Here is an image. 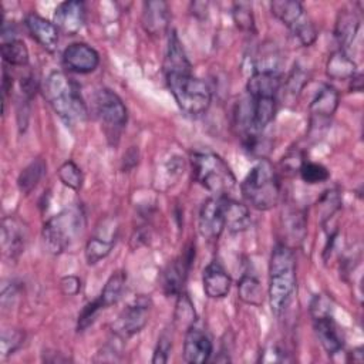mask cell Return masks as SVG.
Segmentation results:
<instances>
[{
  "label": "cell",
  "instance_id": "15",
  "mask_svg": "<svg viewBox=\"0 0 364 364\" xmlns=\"http://www.w3.org/2000/svg\"><path fill=\"white\" fill-rule=\"evenodd\" d=\"M26 243V235H24V228L21 223L11 216H7L1 220V250L3 255L14 260L17 259Z\"/></svg>",
  "mask_w": 364,
  "mask_h": 364
},
{
  "label": "cell",
  "instance_id": "10",
  "mask_svg": "<svg viewBox=\"0 0 364 364\" xmlns=\"http://www.w3.org/2000/svg\"><path fill=\"white\" fill-rule=\"evenodd\" d=\"M63 63L73 73L88 74L98 67L100 55L85 43H73L64 50Z\"/></svg>",
  "mask_w": 364,
  "mask_h": 364
},
{
  "label": "cell",
  "instance_id": "42",
  "mask_svg": "<svg viewBox=\"0 0 364 364\" xmlns=\"http://www.w3.org/2000/svg\"><path fill=\"white\" fill-rule=\"evenodd\" d=\"M11 85H13V78L11 75H9L7 70L4 68L3 70V98H6L7 92L11 90Z\"/></svg>",
  "mask_w": 364,
  "mask_h": 364
},
{
  "label": "cell",
  "instance_id": "13",
  "mask_svg": "<svg viewBox=\"0 0 364 364\" xmlns=\"http://www.w3.org/2000/svg\"><path fill=\"white\" fill-rule=\"evenodd\" d=\"M192 256L193 249H188L165 269L162 276V287L168 296H178L182 291L192 263Z\"/></svg>",
  "mask_w": 364,
  "mask_h": 364
},
{
  "label": "cell",
  "instance_id": "28",
  "mask_svg": "<svg viewBox=\"0 0 364 364\" xmlns=\"http://www.w3.org/2000/svg\"><path fill=\"white\" fill-rule=\"evenodd\" d=\"M1 57L3 61L10 65L23 67L28 64V50L26 44L18 38L1 43Z\"/></svg>",
  "mask_w": 364,
  "mask_h": 364
},
{
  "label": "cell",
  "instance_id": "36",
  "mask_svg": "<svg viewBox=\"0 0 364 364\" xmlns=\"http://www.w3.org/2000/svg\"><path fill=\"white\" fill-rule=\"evenodd\" d=\"M24 343V333L20 330L14 328H6L1 331V338H0V348H1V355L7 357L13 354L21 344Z\"/></svg>",
  "mask_w": 364,
  "mask_h": 364
},
{
  "label": "cell",
  "instance_id": "38",
  "mask_svg": "<svg viewBox=\"0 0 364 364\" xmlns=\"http://www.w3.org/2000/svg\"><path fill=\"white\" fill-rule=\"evenodd\" d=\"M306 82H307V74L300 67H294L286 80V90L289 94L297 95Z\"/></svg>",
  "mask_w": 364,
  "mask_h": 364
},
{
  "label": "cell",
  "instance_id": "24",
  "mask_svg": "<svg viewBox=\"0 0 364 364\" xmlns=\"http://www.w3.org/2000/svg\"><path fill=\"white\" fill-rule=\"evenodd\" d=\"M223 210H225V228L229 232L236 233L245 230L250 223L249 210L245 205L223 196Z\"/></svg>",
  "mask_w": 364,
  "mask_h": 364
},
{
  "label": "cell",
  "instance_id": "26",
  "mask_svg": "<svg viewBox=\"0 0 364 364\" xmlns=\"http://www.w3.org/2000/svg\"><path fill=\"white\" fill-rule=\"evenodd\" d=\"M46 169H47V165L46 162L41 159V158H37L34 159L30 165H27L18 175V179H17V185H18V189L23 192V193H30L36 186L37 183L40 182V179L44 176L46 173Z\"/></svg>",
  "mask_w": 364,
  "mask_h": 364
},
{
  "label": "cell",
  "instance_id": "3",
  "mask_svg": "<svg viewBox=\"0 0 364 364\" xmlns=\"http://www.w3.org/2000/svg\"><path fill=\"white\" fill-rule=\"evenodd\" d=\"M240 192L257 210L274 208L280 199V181L273 165L267 159H260L245 176Z\"/></svg>",
  "mask_w": 364,
  "mask_h": 364
},
{
  "label": "cell",
  "instance_id": "33",
  "mask_svg": "<svg viewBox=\"0 0 364 364\" xmlns=\"http://www.w3.org/2000/svg\"><path fill=\"white\" fill-rule=\"evenodd\" d=\"M299 173H300V178L310 185L321 183L330 178V172L324 165L317 162H309V161H304L301 164Z\"/></svg>",
  "mask_w": 364,
  "mask_h": 364
},
{
  "label": "cell",
  "instance_id": "7",
  "mask_svg": "<svg viewBox=\"0 0 364 364\" xmlns=\"http://www.w3.org/2000/svg\"><path fill=\"white\" fill-rule=\"evenodd\" d=\"M95 111L104 125L108 138H118L121 129L127 124V108L122 100L111 90L101 88L95 94Z\"/></svg>",
  "mask_w": 364,
  "mask_h": 364
},
{
  "label": "cell",
  "instance_id": "17",
  "mask_svg": "<svg viewBox=\"0 0 364 364\" xmlns=\"http://www.w3.org/2000/svg\"><path fill=\"white\" fill-rule=\"evenodd\" d=\"M202 284L203 291L210 299H222L230 290V276L216 260L210 262L202 273Z\"/></svg>",
  "mask_w": 364,
  "mask_h": 364
},
{
  "label": "cell",
  "instance_id": "2",
  "mask_svg": "<svg viewBox=\"0 0 364 364\" xmlns=\"http://www.w3.org/2000/svg\"><path fill=\"white\" fill-rule=\"evenodd\" d=\"M44 95L55 114L68 125L74 127L87 118V107L78 85L61 71H53L44 84Z\"/></svg>",
  "mask_w": 364,
  "mask_h": 364
},
{
  "label": "cell",
  "instance_id": "32",
  "mask_svg": "<svg viewBox=\"0 0 364 364\" xmlns=\"http://www.w3.org/2000/svg\"><path fill=\"white\" fill-rule=\"evenodd\" d=\"M341 205V198L337 189H328L326 191L318 202H317V209H318V219L321 223L328 220L338 209Z\"/></svg>",
  "mask_w": 364,
  "mask_h": 364
},
{
  "label": "cell",
  "instance_id": "41",
  "mask_svg": "<svg viewBox=\"0 0 364 364\" xmlns=\"http://www.w3.org/2000/svg\"><path fill=\"white\" fill-rule=\"evenodd\" d=\"M60 287L65 296H75L81 290V280L73 274L64 276L60 280Z\"/></svg>",
  "mask_w": 364,
  "mask_h": 364
},
{
  "label": "cell",
  "instance_id": "31",
  "mask_svg": "<svg viewBox=\"0 0 364 364\" xmlns=\"http://www.w3.org/2000/svg\"><path fill=\"white\" fill-rule=\"evenodd\" d=\"M115 239H104L101 236H94L91 237L87 245H85V259L88 264H95L98 263L101 259H104L111 249L114 247Z\"/></svg>",
  "mask_w": 364,
  "mask_h": 364
},
{
  "label": "cell",
  "instance_id": "6",
  "mask_svg": "<svg viewBox=\"0 0 364 364\" xmlns=\"http://www.w3.org/2000/svg\"><path fill=\"white\" fill-rule=\"evenodd\" d=\"M82 225L84 218L78 209H65L51 216L41 232L46 249L53 255L63 253L81 233Z\"/></svg>",
  "mask_w": 364,
  "mask_h": 364
},
{
  "label": "cell",
  "instance_id": "1",
  "mask_svg": "<svg viewBox=\"0 0 364 364\" xmlns=\"http://www.w3.org/2000/svg\"><path fill=\"white\" fill-rule=\"evenodd\" d=\"M296 291V259L293 250L277 243L269 262V301L272 311L279 317L290 306Z\"/></svg>",
  "mask_w": 364,
  "mask_h": 364
},
{
  "label": "cell",
  "instance_id": "27",
  "mask_svg": "<svg viewBox=\"0 0 364 364\" xmlns=\"http://www.w3.org/2000/svg\"><path fill=\"white\" fill-rule=\"evenodd\" d=\"M125 282H127V274L122 270H118L109 276L104 289L101 290V294L98 296L104 309L115 304L121 299L125 287Z\"/></svg>",
  "mask_w": 364,
  "mask_h": 364
},
{
  "label": "cell",
  "instance_id": "34",
  "mask_svg": "<svg viewBox=\"0 0 364 364\" xmlns=\"http://www.w3.org/2000/svg\"><path fill=\"white\" fill-rule=\"evenodd\" d=\"M57 173H58L60 181H61L65 186H68V188H71V189H74V191H78V189L81 188V185H82V172H81L80 166H78L75 162H73V161H65V162L58 168Z\"/></svg>",
  "mask_w": 364,
  "mask_h": 364
},
{
  "label": "cell",
  "instance_id": "23",
  "mask_svg": "<svg viewBox=\"0 0 364 364\" xmlns=\"http://www.w3.org/2000/svg\"><path fill=\"white\" fill-rule=\"evenodd\" d=\"M172 71H192V65L175 31L169 33L166 54L164 60V74Z\"/></svg>",
  "mask_w": 364,
  "mask_h": 364
},
{
  "label": "cell",
  "instance_id": "30",
  "mask_svg": "<svg viewBox=\"0 0 364 364\" xmlns=\"http://www.w3.org/2000/svg\"><path fill=\"white\" fill-rule=\"evenodd\" d=\"M239 297L242 301L252 304V306H260L263 303V290L259 283V280L252 274H243L237 284Z\"/></svg>",
  "mask_w": 364,
  "mask_h": 364
},
{
  "label": "cell",
  "instance_id": "5",
  "mask_svg": "<svg viewBox=\"0 0 364 364\" xmlns=\"http://www.w3.org/2000/svg\"><path fill=\"white\" fill-rule=\"evenodd\" d=\"M192 172L199 182L213 196H228L236 186V178L229 165L209 151L193 152L191 156Z\"/></svg>",
  "mask_w": 364,
  "mask_h": 364
},
{
  "label": "cell",
  "instance_id": "39",
  "mask_svg": "<svg viewBox=\"0 0 364 364\" xmlns=\"http://www.w3.org/2000/svg\"><path fill=\"white\" fill-rule=\"evenodd\" d=\"M310 313L313 318L331 314L330 300L324 294H316L310 303Z\"/></svg>",
  "mask_w": 364,
  "mask_h": 364
},
{
  "label": "cell",
  "instance_id": "8",
  "mask_svg": "<svg viewBox=\"0 0 364 364\" xmlns=\"http://www.w3.org/2000/svg\"><path fill=\"white\" fill-rule=\"evenodd\" d=\"M199 233L209 239L216 240L225 230V210H223V196L208 198L199 210L198 218Z\"/></svg>",
  "mask_w": 364,
  "mask_h": 364
},
{
  "label": "cell",
  "instance_id": "37",
  "mask_svg": "<svg viewBox=\"0 0 364 364\" xmlns=\"http://www.w3.org/2000/svg\"><path fill=\"white\" fill-rule=\"evenodd\" d=\"M102 309H104V306L101 304V301H100L98 297H97L95 300L90 301L88 304H85L84 309L81 310V313L78 314L77 330H78V331H84L85 328H88V327L94 323V320H95V317L98 316L100 310H102Z\"/></svg>",
  "mask_w": 364,
  "mask_h": 364
},
{
  "label": "cell",
  "instance_id": "20",
  "mask_svg": "<svg viewBox=\"0 0 364 364\" xmlns=\"http://www.w3.org/2000/svg\"><path fill=\"white\" fill-rule=\"evenodd\" d=\"M338 92L331 85H323L310 104L311 122L327 121L338 107Z\"/></svg>",
  "mask_w": 364,
  "mask_h": 364
},
{
  "label": "cell",
  "instance_id": "14",
  "mask_svg": "<svg viewBox=\"0 0 364 364\" xmlns=\"http://www.w3.org/2000/svg\"><path fill=\"white\" fill-rule=\"evenodd\" d=\"M26 27L43 48L50 53L55 51L58 46V28L54 23L36 13H30L26 16Z\"/></svg>",
  "mask_w": 364,
  "mask_h": 364
},
{
  "label": "cell",
  "instance_id": "19",
  "mask_svg": "<svg viewBox=\"0 0 364 364\" xmlns=\"http://www.w3.org/2000/svg\"><path fill=\"white\" fill-rule=\"evenodd\" d=\"M280 84L279 73L253 70L246 88L250 98H276Z\"/></svg>",
  "mask_w": 364,
  "mask_h": 364
},
{
  "label": "cell",
  "instance_id": "35",
  "mask_svg": "<svg viewBox=\"0 0 364 364\" xmlns=\"http://www.w3.org/2000/svg\"><path fill=\"white\" fill-rule=\"evenodd\" d=\"M233 20L236 26L243 31H253L255 28V18L252 13V4L249 3H235L233 6Z\"/></svg>",
  "mask_w": 364,
  "mask_h": 364
},
{
  "label": "cell",
  "instance_id": "18",
  "mask_svg": "<svg viewBox=\"0 0 364 364\" xmlns=\"http://www.w3.org/2000/svg\"><path fill=\"white\" fill-rule=\"evenodd\" d=\"M313 327L320 344L328 355H334L341 351L343 337L331 314L313 318Z\"/></svg>",
  "mask_w": 364,
  "mask_h": 364
},
{
  "label": "cell",
  "instance_id": "16",
  "mask_svg": "<svg viewBox=\"0 0 364 364\" xmlns=\"http://www.w3.org/2000/svg\"><path fill=\"white\" fill-rule=\"evenodd\" d=\"M171 21L169 7L162 0L155 1H145L142 10V26L145 31L151 36H161L164 34Z\"/></svg>",
  "mask_w": 364,
  "mask_h": 364
},
{
  "label": "cell",
  "instance_id": "4",
  "mask_svg": "<svg viewBox=\"0 0 364 364\" xmlns=\"http://www.w3.org/2000/svg\"><path fill=\"white\" fill-rule=\"evenodd\" d=\"M165 80L178 107L191 117L205 114L212 101L210 88L192 71L165 73Z\"/></svg>",
  "mask_w": 364,
  "mask_h": 364
},
{
  "label": "cell",
  "instance_id": "43",
  "mask_svg": "<svg viewBox=\"0 0 364 364\" xmlns=\"http://www.w3.org/2000/svg\"><path fill=\"white\" fill-rule=\"evenodd\" d=\"M350 81H351V85H350V90H351V91H361V90H363V75H361V74L355 73V74L350 78Z\"/></svg>",
  "mask_w": 364,
  "mask_h": 364
},
{
  "label": "cell",
  "instance_id": "25",
  "mask_svg": "<svg viewBox=\"0 0 364 364\" xmlns=\"http://www.w3.org/2000/svg\"><path fill=\"white\" fill-rule=\"evenodd\" d=\"M326 71L331 80H350L357 73V65L348 53L337 50L330 55Z\"/></svg>",
  "mask_w": 364,
  "mask_h": 364
},
{
  "label": "cell",
  "instance_id": "29",
  "mask_svg": "<svg viewBox=\"0 0 364 364\" xmlns=\"http://www.w3.org/2000/svg\"><path fill=\"white\" fill-rule=\"evenodd\" d=\"M173 318H175L176 327L183 328L185 331L196 323V313L193 309V303L185 291H181L178 294Z\"/></svg>",
  "mask_w": 364,
  "mask_h": 364
},
{
  "label": "cell",
  "instance_id": "22",
  "mask_svg": "<svg viewBox=\"0 0 364 364\" xmlns=\"http://www.w3.org/2000/svg\"><path fill=\"white\" fill-rule=\"evenodd\" d=\"M358 28H360V20L357 14L351 10H340L336 28H334V36L338 41L340 50L347 53V50L353 44V40Z\"/></svg>",
  "mask_w": 364,
  "mask_h": 364
},
{
  "label": "cell",
  "instance_id": "9",
  "mask_svg": "<svg viewBox=\"0 0 364 364\" xmlns=\"http://www.w3.org/2000/svg\"><path fill=\"white\" fill-rule=\"evenodd\" d=\"M148 301L142 299L128 306L112 323V333L121 340L139 333L148 321Z\"/></svg>",
  "mask_w": 364,
  "mask_h": 364
},
{
  "label": "cell",
  "instance_id": "21",
  "mask_svg": "<svg viewBox=\"0 0 364 364\" xmlns=\"http://www.w3.org/2000/svg\"><path fill=\"white\" fill-rule=\"evenodd\" d=\"M272 13L286 26L290 31L309 20L301 3L294 0H274L270 4Z\"/></svg>",
  "mask_w": 364,
  "mask_h": 364
},
{
  "label": "cell",
  "instance_id": "40",
  "mask_svg": "<svg viewBox=\"0 0 364 364\" xmlns=\"http://www.w3.org/2000/svg\"><path fill=\"white\" fill-rule=\"evenodd\" d=\"M171 347H172L171 338L168 336H165V334L161 336L159 340H158V346L155 348L154 357H152V363L154 364H164V363H166L169 351H171Z\"/></svg>",
  "mask_w": 364,
  "mask_h": 364
},
{
  "label": "cell",
  "instance_id": "11",
  "mask_svg": "<svg viewBox=\"0 0 364 364\" xmlns=\"http://www.w3.org/2000/svg\"><path fill=\"white\" fill-rule=\"evenodd\" d=\"M85 23V6L78 0L60 3L54 10V24L67 36L77 34Z\"/></svg>",
  "mask_w": 364,
  "mask_h": 364
},
{
  "label": "cell",
  "instance_id": "12",
  "mask_svg": "<svg viewBox=\"0 0 364 364\" xmlns=\"http://www.w3.org/2000/svg\"><path fill=\"white\" fill-rule=\"evenodd\" d=\"M212 350H213L212 341L202 328L193 324L185 331L183 358L186 363H192V364L206 363L212 355Z\"/></svg>",
  "mask_w": 364,
  "mask_h": 364
}]
</instances>
